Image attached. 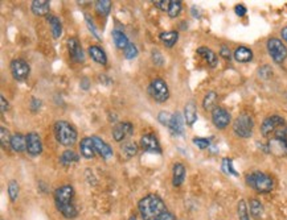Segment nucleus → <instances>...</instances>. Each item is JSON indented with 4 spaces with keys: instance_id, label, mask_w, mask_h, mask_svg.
Returning a JSON list of instances; mask_svg holds the SVG:
<instances>
[{
    "instance_id": "nucleus-1",
    "label": "nucleus",
    "mask_w": 287,
    "mask_h": 220,
    "mask_svg": "<svg viewBox=\"0 0 287 220\" xmlns=\"http://www.w3.org/2000/svg\"><path fill=\"white\" fill-rule=\"evenodd\" d=\"M53 198H54L57 211L60 212L65 219H76L77 218L78 208L74 203L76 191H74L73 186L64 184V186L56 188Z\"/></svg>"
},
{
    "instance_id": "nucleus-2",
    "label": "nucleus",
    "mask_w": 287,
    "mask_h": 220,
    "mask_svg": "<svg viewBox=\"0 0 287 220\" xmlns=\"http://www.w3.org/2000/svg\"><path fill=\"white\" fill-rule=\"evenodd\" d=\"M138 210L143 220H158L167 212L166 203L158 194H148L138 202Z\"/></svg>"
},
{
    "instance_id": "nucleus-3",
    "label": "nucleus",
    "mask_w": 287,
    "mask_h": 220,
    "mask_svg": "<svg viewBox=\"0 0 287 220\" xmlns=\"http://www.w3.org/2000/svg\"><path fill=\"white\" fill-rule=\"evenodd\" d=\"M245 182H246L249 187L253 188L254 191L259 192V194H269L275 187L274 178L270 174L259 172V170L247 173L245 176Z\"/></svg>"
},
{
    "instance_id": "nucleus-4",
    "label": "nucleus",
    "mask_w": 287,
    "mask_h": 220,
    "mask_svg": "<svg viewBox=\"0 0 287 220\" xmlns=\"http://www.w3.org/2000/svg\"><path fill=\"white\" fill-rule=\"evenodd\" d=\"M53 133L57 143L62 147H73L77 141V129L69 121L57 120L53 125Z\"/></svg>"
},
{
    "instance_id": "nucleus-5",
    "label": "nucleus",
    "mask_w": 287,
    "mask_h": 220,
    "mask_svg": "<svg viewBox=\"0 0 287 220\" xmlns=\"http://www.w3.org/2000/svg\"><path fill=\"white\" fill-rule=\"evenodd\" d=\"M254 129V120L249 113H239L237 119L233 123V131L241 139H249L253 135Z\"/></svg>"
},
{
    "instance_id": "nucleus-6",
    "label": "nucleus",
    "mask_w": 287,
    "mask_h": 220,
    "mask_svg": "<svg viewBox=\"0 0 287 220\" xmlns=\"http://www.w3.org/2000/svg\"><path fill=\"white\" fill-rule=\"evenodd\" d=\"M148 94L155 102L164 103L170 98V88L163 78H154L148 84Z\"/></svg>"
},
{
    "instance_id": "nucleus-7",
    "label": "nucleus",
    "mask_w": 287,
    "mask_h": 220,
    "mask_svg": "<svg viewBox=\"0 0 287 220\" xmlns=\"http://www.w3.org/2000/svg\"><path fill=\"white\" fill-rule=\"evenodd\" d=\"M266 48L269 56L275 64H283L287 60V48L279 38H275V37L269 38L266 42Z\"/></svg>"
},
{
    "instance_id": "nucleus-8",
    "label": "nucleus",
    "mask_w": 287,
    "mask_h": 220,
    "mask_svg": "<svg viewBox=\"0 0 287 220\" xmlns=\"http://www.w3.org/2000/svg\"><path fill=\"white\" fill-rule=\"evenodd\" d=\"M285 125V119L279 115H271L267 116L261 124V135L263 137H269L270 135L275 133L279 128Z\"/></svg>"
},
{
    "instance_id": "nucleus-9",
    "label": "nucleus",
    "mask_w": 287,
    "mask_h": 220,
    "mask_svg": "<svg viewBox=\"0 0 287 220\" xmlns=\"http://www.w3.org/2000/svg\"><path fill=\"white\" fill-rule=\"evenodd\" d=\"M9 69H11V74L16 80L19 82H23V80L28 79L29 74H31V66L28 65V62H25L24 60H13L9 65Z\"/></svg>"
},
{
    "instance_id": "nucleus-10",
    "label": "nucleus",
    "mask_w": 287,
    "mask_h": 220,
    "mask_svg": "<svg viewBox=\"0 0 287 220\" xmlns=\"http://www.w3.org/2000/svg\"><path fill=\"white\" fill-rule=\"evenodd\" d=\"M134 133V125L130 123V121H119L117 124L114 125L113 131H111V135H113V139L117 143H125L126 139H129L131 135Z\"/></svg>"
},
{
    "instance_id": "nucleus-11",
    "label": "nucleus",
    "mask_w": 287,
    "mask_h": 220,
    "mask_svg": "<svg viewBox=\"0 0 287 220\" xmlns=\"http://www.w3.org/2000/svg\"><path fill=\"white\" fill-rule=\"evenodd\" d=\"M142 150L148 153H156V154H162V147L159 144L158 137L154 133H146L141 137V143H139Z\"/></svg>"
},
{
    "instance_id": "nucleus-12",
    "label": "nucleus",
    "mask_w": 287,
    "mask_h": 220,
    "mask_svg": "<svg viewBox=\"0 0 287 220\" xmlns=\"http://www.w3.org/2000/svg\"><path fill=\"white\" fill-rule=\"evenodd\" d=\"M232 115L223 107H216L212 111V123L219 129H225L231 124Z\"/></svg>"
},
{
    "instance_id": "nucleus-13",
    "label": "nucleus",
    "mask_w": 287,
    "mask_h": 220,
    "mask_svg": "<svg viewBox=\"0 0 287 220\" xmlns=\"http://www.w3.org/2000/svg\"><path fill=\"white\" fill-rule=\"evenodd\" d=\"M68 50L69 56L70 58L77 62V64H82L85 62V53H84V49H82L80 41L76 37H70L68 40Z\"/></svg>"
},
{
    "instance_id": "nucleus-14",
    "label": "nucleus",
    "mask_w": 287,
    "mask_h": 220,
    "mask_svg": "<svg viewBox=\"0 0 287 220\" xmlns=\"http://www.w3.org/2000/svg\"><path fill=\"white\" fill-rule=\"evenodd\" d=\"M27 152L31 156H39L43 153V143L39 133L29 132L27 135Z\"/></svg>"
},
{
    "instance_id": "nucleus-15",
    "label": "nucleus",
    "mask_w": 287,
    "mask_h": 220,
    "mask_svg": "<svg viewBox=\"0 0 287 220\" xmlns=\"http://www.w3.org/2000/svg\"><path fill=\"white\" fill-rule=\"evenodd\" d=\"M267 152L274 154L277 157H286L287 156V143L286 141L281 140V139H271L267 143Z\"/></svg>"
},
{
    "instance_id": "nucleus-16",
    "label": "nucleus",
    "mask_w": 287,
    "mask_h": 220,
    "mask_svg": "<svg viewBox=\"0 0 287 220\" xmlns=\"http://www.w3.org/2000/svg\"><path fill=\"white\" fill-rule=\"evenodd\" d=\"M92 140H93L94 143L96 152H97V154H99L103 160H109V158L113 157V148H111L105 140H102L101 137L98 136H92Z\"/></svg>"
},
{
    "instance_id": "nucleus-17",
    "label": "nucleus",
    "mask_w": 287,
    "mask_h": 220,
    "mask_svg": "<svg viewBox=\"0 0 287 220\" xmlns=\"http://www.w3.org/2000/svg\"><path fill=\"white\" fill-rule=\"evenodd\" d=\"M31 11L35 16H47L50 13V1L48 0H33L31 3Z\"/></svg>"
},
{
    "instance_id": "nucleus-18",
    "label": "nucleus",
    "mask_w": 287,
    "mask_h": 220,
    "mask_svg": "<svg viewBox=\"0 0 287 220\" xmlns=\"http://www.w3.org/2000/svg\"><path fill=\"white\" fill-rule=\"evenodd\" d=\"M184 119H183L182 113L175 112L172 113V117H171L170 124L167 128L170 129L171 135H174V136H180L183 135V129H184Z\"/></svg>"
},
{
    "instance_id": "nucleus-19",
    "label": "nucleus",
    "mask_w": 287,
    "mask_h": 220,
    "mask_svg": "<svg viewBox=\"0 0 287 220\" xmlns=\"http://www.w3.org/2000/svg\"><path fill=\"white\" fill-rule=\"evenodd\" d=\"M121 157L123 160H130V158H133L138 154L139 152V145L135 143V141L131 140H126L125 143H122L121 144Z\"/></svg>"
},
{
    "instance_id": "nucleus-20",
    "label": "nucleus",
    "mask_w": 287,
    "mask_h": 220,
    "mask_svg": "<svg viewBox=\"0 0 287 220\" xmlns=\"http://www.w3.org/2000/svg\"><path fill=\"white\" fill-rule=\"evenodd\" d=\"M80 153L81 156L86 160H92L96 157L97 152H96V148H94V143L92 140V137H84L80 143Z\"/></svg>"
},
{
    "instance_id": "nucleus-21",
    "label": "nucleus",
    "mask_w": 287,
    "mask_h": 220,
    "mask_svg": "<svg viewBox=\"0 0 287 220\" xmlns=\"http://www.w3.org/2000/svg\"><path fill=\"white\" fill-rule=\"evenodd\" d=\"M186 166L180 162H176L172 168V184L175 187H180L186 181Z\"/></svg>"
},
{
    "instance_id": "nucleus-22",
    "label": "nucleus",
    "mask_w": 287,
    "mask_h": 220,
    "mask_svg": "<svg viewBox=\"0 0 287 220\" xmlns=\"http://www.w3.org/2000/svg\"><path fill=\"white\" fill-rule=\"evenodd\" d=\"M247 206H249V212H250V216L255 220H261L263 216V212H265V208H263L262 202L257 198H250L249 202H247Z\"/></svg>"
},
{
    "instance_id": "nucleus-23",
    "label": "nucleus",
    "mask_w": 287,
    "mask_h": 220,
    "mask_svg": "<svg viewBox=\"0 0 287 220\" xmlns=\"http://www.w3.org/2000/svg\"><path fill=\"white\" fill-rule=\"evenodd\" d=\"M89 56L92 57V60L94 62H97V64L102 65V66H105L107 64V56H106L105 50L99 46V45H92L89 46Z\"/></svg>"
},
{
    "instance_id": "nucleus-24",
    "label": "nucleus",
    "mask_w": 287,
    "mask_h": 220,
    "mask_svg": "<svg viewBox=\"0 0 287 220\" xmlns=\"http://www.w3.org/2000/svg\"><path fill=\"white\" fill-rule=\"evenodd\" d=\"M184 120H186L187 125H193L197 120V108L194 104L193 100H190L184 107Z\"/></svg>"
},
{
    "instance_id": "nucleus-25",
    "label": "nucleus",
    "mask_w": 287,
    "mask_h": 220,
    "mask_svg": "<svg viewBox=\"0 0 287 220\" xmlns=\"http://www.w3.org/2000/svg\"><path fill=\"white\" fill-rule=\"evenodd\" d=\"M11 149L15 153H23L27 150V136L21 133H13L11 139Z\"/></svg>"
},
{
    "instance_id": "nucleus-26",
    "label": "nucleus",
    "mask_w": 287,
    "mask_h": 220,
    "mask_svg": "<svg viewBox=\"0 0 287 220\" xmlns=\"http://www.w3.org/2000/svg\"><path fill=\"white\" fill-rule=\"evenodd\" d=\"M253 57H254V54L251 52V49L246 48V46H239L235 50V53H233V58L237 62H239V64H247V62H250L253 60Z\"/></svg>"
},
{
    "instance_id": "nucleus-27",
    "label": "nucleus",
    "mask_w": 287,
    "mask_h": 220,
    "mask_svg": "<svg viewBox=\"0 0 287 220\" xmlns=\"http://www.w3.org/2000/svg\"><path fill=\"white\" fill-rule=\"evenodd\" d=\"M197 54H200L206 61V64L209 65L210 68H216L217 64H219V57H217V54L212 49L206 48V46H200L197 49Z\"/></svg>"
},
{
    "instance_id": "nucleus-28",
    "label": "nucleus",
    "mask_w": 287,
    "mask_h": 220,
    "mask_svg": "<svg viewBox=\"0 0 287 220\" xmlns=\"http://www.w3.org/2000/svg\"><path fill=\"white\" fill-rule=\"evenodd\" d=\"M47 21H48L53 38H60L61 35H62V23H61L60 19L54 16V15H49L47 17Z\"/></svg>"
},
{
    "instance_id": "nucleus-29",
    "label": "nucleus",
    "mask_w": 287,
    "mask_h": 220,
    "mask_svg": "<svg viewBox=\"0 0 287 220\" xmlns=\"http://www.w3.org/2000/svg\"><path fill=\"white\" fill-rule=\"evenodd\" d=\"M78 160H80V156L74 150H72V149H66L60 156V164L62 166H65V168L76 164V162H78Z\"/></svg>"
},
{
    "instance_id": "nucleus-30",
    "label": "nucleus",
    "mask_w": 287,
    "mask_h": 220,
    "mask_svg": "<svg viewBox=\"0 0 287 220\" xmlns=\"http://www.w3.org/2000/svg\"><path fill=\"white\" fill-rule=\"evenodd\" d=\"M160 41L166 45L167 48H174L176 42L179 41V33L176 31H168V32H162L159 35Z\"/></svg>"
},
{
    "instance_id": "nucleus-31",
    "label": "nucleus",
    "mask_w": 287,
    "mask_h": 220,
    "mask_svg": "<svg viewBox=\"0 0 287 220\" xmlns=\"http://www.w3.org/2000/svg\"><path fill=\"white\" fill-rule=\"evenodd\" d=\"M111 36H113L114 44H115V46H117L118 49L125 50L126 46L130 44L127 36H126L125 33L122 32V31H119V29H114L113 33H111Z\"/></svg>"
},
{
    "instance_id": "nucleus-32",
    "label": "nucleus",
    "mask_w": 287,
    "mask_h": 220,
    "mask_svg": "<svg viewBox=\"0 0 287 220\" xmlns=\"http://www.w3.org/2000/svg\"><path fill=\"white\" fill-rule=\"evenodd\" d=\"M217 92L214 91H209L204 96V99H202V108L205 110V111H213L214 108H216V103H217Z\"/></svg>"
},
{
    "instance_id": "nucleus-33",
    "label": "nucleus",
    "mask_w": 287,
    "mask_h": 220,
    "mask_svg": "<svg viewBox=\"0 0 287 220\" xmlns=\"http://www.w3.org/2000/svg\"><path fill=\"white\" fill-rule=\"evenodd\" d=\"M7 194H8V198L11 202H16L17 198H19V194H20V186H19V182L15 180H11L8 182V186H7Z\"/></svg>"
},
{
    "instance_id": "nucleus-34",
    "label": "nucleus",
    "mask_w": 287,
    "mask_h": 220,
    "mask_svg": "<svg viewBox=\"0 0 287 220\" xmlns=\"http://www.w3.org/2000/svg\"><path fill=\"white\" fill-rule=\"evenodd\" d=\"M237 216H239V220H251L249 206L243 199L239 200L237 203Z\"/></svg>"
},
{
    "instance_id": "nucleus-35",
    "label": "nucleus",
    "mask_w": 287,
    "mask_h": 220,
    "mask_svg": "<svg viewBox=\"0 0 287 220\" xmlns=\"http://www.w3.org/2000/svg\"><path fill=\"white\" fill-rule=\"evenodd\" d=\"M94 7H96L98 15L106 17L111 11V1L110 0H98V1H96Z\"/></svg>"
},
{
    "instance_id": "nucleus-36",
    "label": "nucleus",
    "mask_w": 287,
    "mask_h": 220,
    "mask_svg": "<svg viewBox=\"0 0 287 220\" xmlns=\"http://www.w3.org/2000/svg\"><path fill=\"white\" fill-rule=\"evenodd\" d=\"M11 139H12V135L9 133V129L5 127H0V143L4 150L11 149Z\"/></svg>"
},
{
    "instance_id": "nucleus-37",
    "label": "nucleus",
    "mask_w": 287,
    "mask_h": 220,
    "mask_svg": "<svg viewBox=\"0 0 287 220\" xmlns=\"http://www.w3.org/2000/svg\"><path fill=\"white\" fill-rule=\"evenodd\" d=\"M183 9V3L180 0H170V8H168V16L171 19H175L180 15Z\"/></svg>"
},
{
    "instance_id": "nucleus-38",
    "label": "nucleus",
    "mask_w": 287,
    "mask_h": 220,
    "mask_svg": "<svg viewBox=\"0 0 287 220\" xmlns=\"http://www.w3.org/2000/svg\"><path fill=\"white\" fill-rule=\"evenodd\" d=\"M221 170H223L225 174H229V176L239 177V173H237V170H236L235 166H233V161H232V158H228V157L223 158V162H221Z\"/></svg>"
},
{
    "instance_id": "nucleus-39",
    "label": "nucleus",
    "mask_w": 287,
    "mask_h": 220,
    "mask_svg": "<svg viewBox=\"0 0 287 220\" xmlns=\"http://www.w3.org/2000/svg\"><path fill=\"white\" fill-rule=\"evenodd\" d=\"M123 54H125L126 60H134V58H137L139 52H138L137 46H135L133 42H130V44L126 46L125 50H123Z\"/></svg>"
},
{
    "instance_id": "nucleus-40",
    "label": "nucleus",
    "mask_w": 287,
    "mask_h": 220,
    "mask_svg": "<svg viewBox=\"0 0 287 220\" xmlns=\"http://www.w3.org/2000/svg\"><path fill=\"white\" fill-rule=\"evenodd\" d=\"M85 21H86V24H88V28H89V31L93 33V36L96 37L97 40H101V36H99V33L97 32V28H96V25H94L93 19H92V17H90V15H88V13L85 15Z\"/></svg>"
},
{
    "instance_id": "nucleus-41",
    "label": "nucleus",
    "mask_w": 287,
    "mask_h": 220,
    "mask_svg": "<svg viewBox=\"0 0 287 220\" xmlns=\"http://www.w3.org/2000/svg\"><path fill=\"white\" fill-rule=\"evenodd\" d=\"M151 57H152V61H154L155 65L162 66V65L164 64V58H163L162 52H160L159 49H152V52H151Z\"/></svg>"
},
{
    "instance_id": "nucleus-42",
    "label": "nucleus",
    "mask_w": 287,
    "mask_h": 220,
    "mask_svg": "<svg viewBox=\"0 0 287 220\" xmlns=\"http://www.w3.org/2000/svg\"><path fill=\"white\" fill-rule=\"evenodd\" d=\"M193 144L197 147L198 149H206L210 145V140L206 137H194Z\"/></svg>"
},
{
    "instance_id": "nucleus-43",
    "label": "nucleus",
    "mask_w": 287,
    "mask_h": 220,
    "mask_svg": "<svg viewBox=\"0 0 287 220\" xmlns=\"http://www.w3.org/2000/svg\"><path fill=\"white\" fill-rule=\"evenodd\" d=\"M171 117H172V113L167 112V111H162V112L158 115V120L160 124L168 127V124H170L171 121Z\"/></svg>"
},
{
    "instance_id": "nucleus-44",
    "label": "nucleus",
    "mask_w": 287,
    "mask_h": 220,
    "mask_svg": "<svg viewBox=\"0 0 287 220\" xmlns=\"http://www.w3.org/2000/svg\"><path fill=\"white\" fill-rule=\"evenodd\" d=\"M258 74L262 79H269L273 75V70H271L269 65H265V66H261V69L258 70Z\"/></svg>"
},
{
    "instance_id": "nucleus-45",
    "label": "nucleus",
    "mask_w": 287,
    "mask_h": 220,
    "mask_svg": "<svg viewBox=\"0 0 287 220\" xmlns=\"http://www.w3.org/2000/svg\"><path fill=\"white\" fill-rule=\"evenodd\" d=\"M154 4L156 8H159L163 12H168V8H170V0H156L154 1Z\"/></svg>"
},
{
    "instance_id": "nucleus-46",
    "label": "nucleus",
    "mask_w": 287,
    "mask_h": 220,
    "mask_svg": "<svg viewBox=\"0 0 287 220\" xmlns=\"http://www.w3.org/2000/svg\"><path fill=\"white\" fill-rule=\"evenodd\" d=\"M220 56L227 61H231L232 58H233V56H232V50L229 49V46H227V45H223V46L220 48Z\"/></svg>"
},
{
    "instance_id": "nucleus-47",
    "label": "nucleus",
    "mask_w": 287,
    "mask_h": 220,
    "mask_svg": "<svg viewBox=\"0 0 287 220\" xmlns=\"http://www.w3.org/2000/svg\"><path fill=\"white\" fill-rule=\"evenodd\" d=\"M31 111L32 112H37V111H40L41 106H43V102L40 99H37V98H32L31 99Z\"/></svg>"
},
{
    "instance_id": "nucleus-48",
    "label": "nucleus",
    "mask_w": 287,
    "mask_h": 220,
    "mask_svg": "<svg viewBox=\"0 0 287 220\" xmlns=\"http://www.w3.org/2000/svg\"><path fill=\"white\" fill-rule=\"evenodd\" d=\"M274 137L277 139H281V140L286 141L287 143V125L286 127H282V128H279L277 132L274 133Z\"/></svg>"
},
{
    "instance_id": "nucleus-49",
    "label": "nucleus",
    "mask_w": 287,
    "mask_h": 220,
    "mask_svg": "<svg viewBox=\"0 0 287 220\" xmlns=\"http://www.w3.org/2000/svg\"><path fill=\"white\" fill-rule=\"evenodd\" d=\"M0 110H1V113H5L9 110L8 100L5 99L4 95L0 96Z\"/></svg>"
},
{
    "instance_id": "nucleus-50",
    "label": "nucleus",
    "mask_w": 287,
    "mask_h": 220,
    "mask_svg": "<svg viewBox=\"0 0 287 220\" xmlns=\"http://www.w3.org/2000/svg\"><path fill=\"white\" fill-rule=\"evenodd\" d=\"M246 12H247V9H246V7H245V5L237 4L235 7V13L239 17H243L245 15H246Z\"/></svg>"
},
{
    "instance_id": "nucleus-51",
    "label": "nucleus",
    "mask_w": 287,
    "mask_h": 220,
    "mask_svg": "<svg viewBox=\"0 0 287 220\" xmlns=\"http://www.w3.org/2000/svg\"><path fill=\"white\" fill-rule=\"evenodd\" d=\"M158 220H178V219L175 218V215L172 214V212L167 211V212H164V214H163Z\"/></svg>"
},
{
    "instance_id": "nucleus-52",
    "label": "nucleus",
    "mask_w": 287,
    "mask_h": 220,
    "mask_svg": "<svg viewBox=\"0 0 287 220\" xmlns=\"http://www.w3.org/2000/svg\"><path fill=\"white\" fill-rule=\"evenodd\" d=\"M192 15H193V17H196V19H200V17H201V15H200V11H198L196 5H193V7H192Z\"/></svg>"
},
{
    "instance_id": "nucleus-53",
    "label": "nucleus",
    "mask_w": 287,
    "mask_h": 220,
    "mask_svg": "<svg viewBox=\"0 0 287 220\" xmlns=\"http://www.w3.org/2000/svg\"><path fill=\"white\" fill-rule=\"evenodd\" d=\"M281 36H282V38L287 42V27H285V28L281 31Z\"/></svg>"
},
{
    "instance_id": "nucleus-54",
    "label": "nucleus",
    "mask_w": 287,
    "mask_h": 220,
    "mask_svg": "<svg viewBox=\"0 0 287 220\" xmlns=\"http://www.w3.org/2000/svg\"><path fill=\"white\" fill-rule=\"evenodd\" d=\"M129 220H139V219H138V216L137 215H131L129 218Z\"/></svg>"
}]
</instances>
